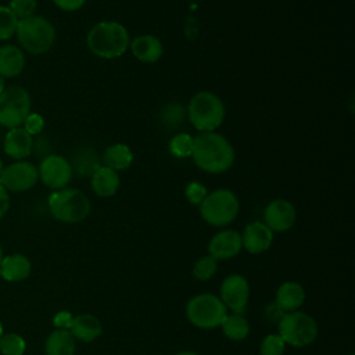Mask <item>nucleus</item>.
I'll use <instances>...</instances> for the list:
<instances>
[{"label":"nucleus","mask_w":355,"mask_h":355,"mask_svg":"<svg viewBox=\"0 0 355 355\" xmlns=\"http://www.w3.org/2000/svg\"><path fill=\"white\" fill-rule=\"evenodd\" d=\"M194 164L208 173H222L234 164V148L216 132H202L193 137L191 155Z\"/></svg>","instance_id":"1"},{"label":"nucleus","mask_w":355,"mask_h":355,"mask_svg":"<svg viewBox=\"0 0 355 355\" xmlns=\"http://www.w3.org/2000/svg\"><path fill=\"white\" fill-rule=\"evenodd\" d=\"M89 50L104 60L118 58L130 44L128 29L116 21H101L92 26L86 36Z\"/></svg>","instance_id":"2"},{"label":"nucleus","mask_w":355,"mask_h":355,"mask_svg":"<svg viewBox=\"0 0 355 355\" xmlns=\"http://www.w3.org/2000/svg\"><path fill=\"white\" fill-rule=\"evenodd\" d=\"M15 35L21 47L31 54H44L55 42L53 24L42 15L19 19Z\"/></svg>","instance_id":"3"},{"label":"nucleus","mask_w":355,"mask_h":355,"mask_svg":"<svg viewBox=\"0 0 355 355\" xmlns=\"http://www.w3.org/2000/svg\"><path fill=\"white\" fill-rule=\"evenodd\" d=\"M187 114L191 125L201 133L215 132L225 119V105L216 94L198 92L190 98Z\"/></svg>","instance_id":"4"},{"label":"nucleus","mask_w":355,"mask_h":355,"mask_svg":"<svg viewBox=\"0 0 355 355\" xmlns=\"http://www.w3.org/2000/svg\"><path fill=\"white\" fill-rule=\"evenodd\" d=\"M49 209L54 219L65 223L83 220L90 212V201L78 189H60L50 194Z\"/></svg>","instance_id":"5"},{"label":"nucleus","mask_w":355,"mask_h":355,"mask_svg":"<svg viewBox=\"0 0 355 355\" xmlns=\"http://www.w3.org/2000/svg\"><path fill=\"white\" fill-rule=\"evenodd\" d=\"M239 200L229 189H218L202 200L200 214L211 226H226L234 220L239 214Z\"/></svg>","instance_id":"6"},{"label":"nucleus","mask_w":355,"mask_h":355,"mask_svg":"<svg viewBox=\"0 0 355 355\" xmlns=\"http://www.w3.org/2000/svg\"><path fill=\"white\" fill-rule=\"evenodd\" d=\"M186 315L194 326L214 329L222 324L227 315V308L216 295L198 294L187 302Z\"/></svg>","instance_id":"7"},{"label":"nucleus","mask_w":355,"mask_h":355,"mask_svg":"<svg viewBox=\"0 0 355 355\" xmlns=\"http://www.w3.org/2000/svg\"><path fill=\"white\" fill-rule=\"evenodd\" d=\"M279 336L293 347H306L318 336V324L305 312H286L279 322Z\"/></svg>","instance_id":"8"},{"label":"nucleus","mask_w":355,"mask_h":355,"mask_svg":"<svg viewBox=\"0 0 355 355\" xmlns=\"http://www.w3.org/2000/svg\"><path fill=\"white\" fill-rule=\"evenodd\" d=\"M31 96L21 86H8L0 94V126L12 129L22 126L31 112Z\"/></svg>","instance_id":"9"},{"label":"nucleus","mask_w":355,"mask_h":355,"mask_svg":"<svg viewBox=\"0 0 355 355\" xmlns=\"http://www.w3.org/2000/svg\"><path fill=\"white\" fill-rule=\"evenodd\" d=\"M39 180L37 168L28 161H15L3 168L0 173V184L7 191H26Z\"/></svg>","instance_id":"10"},{"label":"nucleus","mask_w":355,"mask_h":355,"mask_svg":"<svg viewBox=\"0 0 355 355\" xmlns=\"http://www.w3.org/2000/svg\"><path fill=\"white\" fill-rule=\"evenodd\" d=\"M39 179L50 189L60 190L67 187L73 175L71 162L62 155L50 154L46 155L37 168Z\"/></svg>","instance_id":"11"},{"label":"nucleus","mask_w":355,"mask_h":355,"mask_svg":"<svg viewBox=\"0 0 355 355\" xmlns=\"http://www.w3.org/2000/svg\"><path fill=\"white\" fill-rule=\"evenodd\" d=\"M250 286L245 277L241 275L227 276L220 286V300L226 308H230L233 313H241L248 302Z\"/></svg>","instance_id":"12"},{"label":"nucleus","mask_w":355,"mask_h":355,"mask_svg":"<svg viewBox=\"0 0 355 355\" xmlns=\"http://www.w3.org/2000/svg\"><path fill=\"white\" fill-rule=\"evenodd\" d=\"M297 218L294 205L283 198L273 200L269 202L263 211V223L272 232H286L288 230Z\"/></svg>","instance_id":"13"},{"label":"nucleus","mask_w":355,"mask_h":355,"mask_svg":"<svg viewBox=\"0 0 355 355\" xmlns=\"http://www.w3.org/2000/svg\"><path fill=\"white\" fill-rule=\"evenodd\" d=\"M241 248V234L230 229L218 232L208 244V252L216 261L233 258L240 252Z\"/></svg>","instance_id":"14"},{"label":"nucleus","mask_w":355,"mask_h":355,"mask_svg":"<svg viewBox=\"0 0 355 355\" xmlns=\"http://www.w3.org/2000/svg\"><path fill=\"white\" fill-rule=\"evenodd\" d=\"M273 240V232L263 222H252L244 227L241 244L250 254L266 251Z\"/></svg>","instance_id":"15"},{"label":"nucleus","mask_w":355,"mask_h":355,"mask_svg":"<svg viewBox=\"0 0 355 355\" xmlns=\"http://www.w3.org/2000/svg\"><path fill=\"white\" fill-rule=\"evenodd\" d=\"M33 137L22 128L8 129L3 139V148L6 155L15 161H22L32 153Z\"/></svg>","instance_id":"16"},{"label":"nucleus","mask_w":355,"mask_h":355,"mask_svg":"<svg viewBox=\"0 0 355 355\" xmlns=\"http://www.w3.org/2000/svg\"><path fill=\"white\" fill-rule=\"evenodd\" d=\"M129 47L133 57L146 64L157 62L164 53L161 40L154 35H139L130 42Z\"/></svg>","instance_id":"17"},{"label":"nucleus","mask_w":355,"mask_h":355,"mask_svg":"<svg viewBox=\"0 0 355 355\" xmlns=\"http://www.w3.org/2000/svg\"><path fill=\"white\" fill-rule=\"evenodd\" d=\"M32 263L22 254H11L0 262V276L7 282H21L31 275Z\"/></svg>","instance_id":"18"},{"label":"nucleus","mask_w":355,"mask_h":355,"mask_svg":"<svg viewBox=\"0 0 355 355\" xmlns=\"http://www.w3.org/2000/svg\"><path fill=\"white\" fill-rule=\"evenodd\" d=\"M25 68V54L14 44L0 47V76L4 79L18 76Z\"/></svg>","instance_id":"19"},{"label":"nucleus","mask_w":355,"mask_h":355,"mask_svg":"<svg viewBox=\"0 0 355 355\" xmlns=\"http://www.w3.org/2000/svg\"><path fill=\"white\" fill-rule=\"evenodd\" d=\"M121 184V179L116 171L108 166H98L92 173V189L98 197H112Z\"/></svg>","instance_id":"20"},{"label":"nucleus","mask_w":355,"mask_h":355,"mask_svg":"<svg viewBox=\"0 0 355 355\" xmlns=\"http://www.w3.org/2000/svg\"><path fill=\"white\" fill-rule=\"evenodd\" d=\"M73 338L80 341H93L101 334V323L100 320L89 313H82L72 318L71 326L68 329Z\"/></svg>","instance_id":"21"},{"label":"nucleus","mask_w":355,"mask_h":355,"mask_svg":"<svg viewBox=\"0 0 355 355\" xmlns=\"http://www.w3.org/2000/svg\"><path fill=\"white\" fill-rule=\"evenodd\" d=\"M305 300L304 288L300 283L286 282L283 283L276 293V304L280 309L286 312L297 311Z\"/></svg>","instance_id":"22"},{"label":"nucleus","mask_w":355,"mask_h":355,"mask_svg":"<svg viewBox=\"0 0 355 355\" xmlns=\"http://www.w3.org/2000/svg\"><path fill=\"white\" fill-rule=\"evenodd\" d=\"M75 348V338L71 331L65 329L51 331L44 344L46 355H73Z\"/></svg>","instance_id":"23"},{"label":"nucleus","mask_w":355,"mask_h":355,"mask_svg":"<svg viewBox=\"0 0 355 355\" xmlns=\"http://www.w3.org/2000/svg\"><path fill=\"white\" fill-rule=\"evenodd\" d=\"M104 166H108L114 171L128 169L133 162V153L128 144L115 143L108 146L103 154Z\"/></svg>","instance_id":"24"},{"label":"nucleus","mask_w":355,"mask_h":355,"mask_svg":"<svg viewBox=\"0 0 355 355\" xmlns=\"http://www.w3.org/2000/svg\"><path fill=\"white\" fill-rule=\"evenodd\" d=\"M220 326H222L225 336L234 341L244 340L250 333V324H248L247 319L244 316H241V313L226 315V318Z\"/></svg>","instance_id":"25"},{"label":"nucleus","mask_w":355,"mask_h":355,"mask_svg":"<svg viewBox=\"0 0 355 355\" xmlns=\"http://www.w3.org/2000/svg\"><path fill=\"white\" fill-rule=\"evenodd\" d=\"M25 347V340L17 333H6L0 337V352L3 355H22Z\"/></svg>","instance_id":"26"},{"label":"nucleus","mask_w":355,"mask_h":355,"mask_svg":"<svg viewBox=\"0 0 355 355\" xmlns=\"http://www.w3.org/2000/svg\"><path fill=\"white\" fill-rule=\"evenodd\" d=\"M18 18L12 14L8 6H0V42L8 40L15 35Z\"/></svg>","instance_id":"27"},{"label":"nucleus","mask_w":355,"mask_h":355,"mask_svg":"<svg viewBox=\"0 0 355 355\" xmlns=\"http://www.w3.org/2000/svg\"><path fill=\"white\" fill-rule=\"evenodd\" d=\"M169 151L178 158H186L193 151V137L189 133H178L169 141Z\"/></svg>","instance_id":"28"},{"label":"nucleus","mask_w":355,"mask_h":355,"mask_svg":"<svg viewBox=\"0 0 355 355\" xmlns=\"http://www.w3.org/2000/svg\"><path fill=\"white\" fill-rule=\"evenodd\" d=\"M216 268H218V263H216V259L211 255H205L202 258H200L194 266H193V275L197 280H201V282H205L208 279H211L215 272H216Z\"/></svg>","instance_id":"29"},{"label":"nucleus","mask_w":355,"mask_h":355,"mask_svg":"<svg viewBox=\"0 0 355 355\" xmlns=\"http://www.w3.org/2000/svg\"><path fill=\"white\" fill-rule=\"evenodd\" d=\"M286 349V343L279 334L266 336L259 347L261 355H283Z\"/></svg>","instance_id":"30"},{"label":"nucleus","mask_w":355,"mask_h":355,"mask_svg":"<svg viewBox=\"0 0 355 355\" xmlns=\"http://www.w3.org/2000/svg\"><path fill=\"white\" fill-rule=\"evenodd\" d=\"M183 118H184V111L180 104H175V103L168 104L166 107H164V110L161 112L162 123L166 126H171V129L180 125Z\"/></svg>","instance_id":"31"},{"label":"nucleus","mask_w":355,"mask_h":355,"mask_svg":"<svg viewBox=\"0 0 355 355\" xmlns=\"http://www.w3.org/2000/svg\"><path fill=\"white\" fill-rule=\"evenodd\" d=\"M36 6H37L36 0H10L8 8L19 21V19L35 15Z\"/></svg>","instance_id":"32"},{"label":"nucleus","mask_w":355,"mask_h":355,"mask_svg":"<svg viewBox=\"0 0 355 355\" xmlns=\"http://www.w3.org/2000/svg\"><path fill=\"white\" fill-rule=\"evenodd\" d=\"M207 194V187L200 182H190L184 189V196L193 205H200Z\"/></svg>","instance_id":"33"},{"label":"nucleus","mask_w":355,"mask_h":355,"mask_svg":"<svg viewBox=\"0 0 355 355\" xmlns=\"http://www.w3.org/2000/svg\"><path fill=\"white\" fill-rule=\"evenodd\" d=\"M22 128L33 137L36 135H40L44 129V119L37 112H29V115L25 118Z\"/></svg>","instance_id":"34"},{"label":"nucleus","mask_w":355,"mask_h":355,"mask_svg":"<svg viewBox=\"0 0 355 355\" xmlns=\"http://www.w3.org/2000/svg\"><path fill=\"white\" fill-rule=\"evenodd\" d=\"M53 3L58 8L71 12V11H76V10L82 8L85 6L86 0H53Z\"/></svg>","instance_id":"35"},{"label":"nucleus","mask_w":355,"mask_h":355,"mask_svg":"<svg viewBox=\"0 0 355 355\" xmlns=\"http://www.w3.org/2000/svg\"><path fill=\"white\" fill-rule=\"evenodd\" d=\"M72 318H73V316L71 315V312H68V311H61V312H58V313L54 316L53 322H54V326H55L57 329H65V330H68L69 326H71Z\"/></svg>","instance_id":"36"},{"label":"nucleus","mask_w":355,"mask_h":355,"mask_svg":"<svg viewBox=\"0 0 355 355\" xmlns=\"http://www.w3.org/2000/svg\"><path fill=\"white\" fill-rule=\"evenodd\" d=\"M10 208V197L8 191L0 184V219L7 214Z\"/></svg>","instance_id":"37"},{"label":"nucleus","mask_w":355,"mask_h":355,"mask_svg":"<svg viewBox=\"0 0 355 355\" xmlns=\"http://www.w3.org/2000/svg\"><path fill=\"white\" fill-rule=\"evenodd\" d=\"M4 89H6V79L3 76H0V94L3 93Z\"/></svg>","instance_id":"38"},{"label":"nucleus","mask_w":355,"mask_h":355,"mask_svg":"<svg viewBox=\"0 0 355 355\" xmlns=\"http://www.w3.org/2000/svg\"><path fill=\"white\" fill-rule=\"evenodd\" d=\"M176 355H197V354H194V352H191V351H183V352H179V354H176Z\"/></svg>","instance_id":"39"},{"label":"nucleus","mask_w":355,"mask_h":355,"mask_svg":"<svg viewBox=\"0 0 355 355\" xmlns=\"http://www.w3.org/2000/svg\"><path fill=\"white\" fill-rule=\"evenodd\" d=\"M3 168H4V165H3V161L0 159V173H1V171H3Z\"/></svg>","instance_id":"40"},{"label":"nucleus","mask_w":355,"mask_h":355,"mask_svg":"<svg viewBox=\"0 0 355 355\" xmlns=\"http://www.w3.org/2000/svg\"><path fill=\"white\" fill-rule=\"evenodd\" d=\"M3 336V326H1V323H0V337Z\"/></svg>","instance_id":"41"},{"label":"nucleus","mask_w":355,"mask_h":355,"mask_svg":"<svg viewBox=\"0 0 355 355\" xmlns=\"http://www.w3.org/2000/svg\"><path fill=\"white\" fill-rule=\"evenodd\" d=\"M1 259H3V251H1V247H0V262H1Z\"/></svg>","instance_id":"42"},{"label":"nucleus","mask_w":355,"mask_h":355,"mask_svg":"<svg viewBox=\"0 0 355 355\" xmlns=\"http://www.w3.org/2000/svg\"><path fill=\"white\" fill-rule=\"evenodd\" d=\"M349 355H354V354H349Z\"/></svg>","instance_id":"43"}]
</instances>
